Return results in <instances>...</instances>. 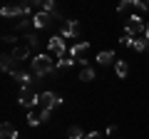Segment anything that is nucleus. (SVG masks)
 Masks as SVG:
<instances>
[{
	"instance_id": "5701e85b",
	"label": "nucleus",
	"mask_w": 149,
	"mask_h": 139,
	"mask_svg": "<svg viewBox=\"0 0 149 139\" xmlns=\"http://www.w3.org/2000/svg\"><path fill=\"white\" fill-rule=\"evenodd\" d=\"M134 40H137V38H129V35H122V45H124V47H132V45H134Z\"/></svg>"
},
{
	"instance_id": "dca6fc26",
	"label": "nucleus",
	"mask_w": 149,
	"mask_h": 139,
	"mask_svg": "<svg viewBox=\"0 0 149 139\" xmlns=\"http://www.w3.org/2000/svg\"><path fill=\"white\" fill-rule=\"evenodd\" d=\"M80 80L82 82H92V80H95V70H92V67H82L80 70Z\"/></svg>"
},
{
	"instance_id": "a878e982",
	"label": "nucleus",
	"mask_w": 149,
	"mask_h": 139,
	"mask_svg": "<svg viewBox=\"0 0 149 139\" xmlns=\"http://www.w3.org/2000/svg\"><path fill=\"white\" fill-rule=\"evenodd\" d=\"M85 139H100V132H90V134H85Z\"/></svg>"
},
{
	"instance_id": "2eb2a0df",
	"label": "nucleus",
	"mask_w": 149,
	"mask_h": 139,
	"mask_svg": "<svg viewBox=\"0 0 149 139\" xmlns=\"http://www.w3.org/2000/svg\"><path fill=\"white\" fill-rule=\"evenodd\" d=\"M114 70H117L119 77H127L129 75V65L124 62V60H117V62H114Z\"/></svg>"
},
{
	"instance_id": "1a4fd4ad",
	"label": "nucleus",
	"mask_w": 149,
	"mask_h": 139,
	"mask_svg": "<svg viewBox=\"0 0 149 139\" xmlns=\"http://www.w3.org/2000/svg\"><path fill=\"white\" fill-rule=\"evenodd\" d=\"M0 67H3V72H8V75H15L17 72V62L13 60V55H3V57H0Z\"/></svg>"
},
{
	"instance_id": "393cba45",
	"label": "nucleus",
	"mask_w": 149,
	"mask_h": 139,
	"mask_svg": "<svg viewBox=\"0 0 149 139\" xmlns=\"http://www.w3.org/2000/svg\"><path fill=\"white\" fill-rule=\"evenodd\" d=\"M107 134H109V137H114V134H117V127H114V124H109V127H107Z\"/></svg>"
},
{
	"instance_id": "aec40b11",
	"label": "nucleus",
	"mask_w": 149,
	"mask_h": 139,
	"mask_svg": "<svg viewBox=\"0 0 149 139\" xmlns=\"http://www.w3.org/2000/svg\"><path fill=\"white\" fill-rule=\"evenodd\" d=\"M74 62H77L74 57H62V60H57V70H67V67H72Z\"/></svg>"
},
{
	"instance_id": "9d476101",
	"label": "nucleus",
	"mask_w": 149,
	"mask_h": 139,
	"mask_svg": "<svg viewBox=\"0 0 149 139\" xmlns=\"http://www.w3.org/2000/svg\"><path fill=\"white\" fill-rule=\"evenodd\" d=\"M13 60H15V62H22V60H27L30 57V47H27V45H15V50H13Z\"/></svg>"
},
{
	"instance_id": "9b49d317",
	"label": "nucleus",
	"mask_w": 149,
	"mask_h": 139,
	"mask_svg": "<svg viewBox=\"0 0 149 139\" xmlns=\"http://www.w3.org/2000/svg\"><path fill=\"white\" fill-rule=\"evenodd\" d=\"M13 80H15L20 87H32V75H30V72H22V70H17L15 75H13Z\"/></svg>"
},
{
	"instance_id": "ddd939ff",
	"label": "nucleus",
	"mask_w": 149,
	"mask_h": 139,
	"mask_svg": "<svg viewBox=\"0 0 149 139\" xmlns=\"http://www.w3.org/2000/svg\"><path fill=\"white\" fill-rule=\"evenodd\" d=\"M112 62H117V57H114L112 50H102V52L97 55V65H112Z\"/></svg>"
},
{
	"instance_id": "4468645a",
	"label": "nucleus",
	"mask_w": 149,
	"mask_h": 139,
	"mask_svg": "<svg viewBox=\"0 0 149 139\" xmlns=\"http://www.w3.org/2000/svg\"><path fill=\"white\" fill-rule=\"evenodd\" d=\"M0 134H3V139H17V129L13 127L10 122H3V127H0Z\"/></svg>"
},
{
	"instance_id": "0eeeda50",
	"label": "nucleus",
	"mask_w": 149,
	"mask_h": 139,
	"mask_svg": "<svg viewBox=\"0 0 149 139\" xmlns=\"http://www.w3.org/2000/svg\"><path fill=\"white\" fill-rule=\"evenodd\" d=\"M77 35H80V25H77V20H65L62 22V30H60V38L70 40V38H77Z\"/></svg>"
},
{
	"instance_id": "cd10ccee",
	"label": "nucleus",
	"mask_w": 149,
	"mask_h": 139,
	"mask_svg": "<svg viewBox=\"0 0 149 139\" xmlns=\"http://www.w3.org/2000/svg\"><path fill=\"white\" fill-rule=\"evenodd\" d=\"M144 38L149 40V22H147V30H144Z\"/></svg>"
},
{
	"instance_id": "6ab92c4d",
	"label": "nucleus",
	"mask_w": 149,
	"mask_h": 139,
	"mask_svg": "<svg viewBox=\"0 0 149 139\" xmlns=\"http://www.w3.org/2000/svg\"><path fill=\"white\" fill-rule=\"evenodd\" d=\"M27 47H30V50H35L37 47V45H40V38H37V32H27Z\"/></svg>"
},
{
	"instance_id": "a211bd4d",
	"label": "nucleus",
	"mask_w": 149,
	"mask_h": 139,
	"mask_svg": "<svg viewBox=\"0 0 149 139\" xmlns=\"http://www.w3.org/2000/svg\"><path fill=\"white\" fill-rule=\"evenodd\" d=\"M27 124H30V127H37V124H42V119H40V114H37L35 109H30V112H27Z\"/></svg>"
},
{
	"instance_id": "f03ea898",
	"label": "nucleus",
	"mask_w": 149,
	"mask_h": 139,
	"mask_svg": "<svg viewBox=\"0 0 149 139\" xmlns=\"http://www.w3.org/2000/svg\"><path fill=\"white\" fill-rule=\"evenodd\" d=\"M55 20H60V13H57V15H52V13L40 10V13L32 15V25H35V30H45V27H50Z\"/></svg>"
},
{
	"instance_id": "f3484780",
	"label": "nucleus",
	"mask_w": 149,
	"mask_h": 139,
	"mask_svg": "<svg viewBox=\"0 0 149 139\" xmlns=\"http://www.w3.org/2000/svg\"><path fill=\"white\" fill-rule=\"evenodd\" d=\"M67 137H70V139H85V132H82L77 124H72V127L67 129Z\"/></svg>"
},
{
	"instance_id": "bb28decb",
	"label": "nucleus",
	"mask_w": 149,
	"mask_h": 139,
	"mask_svg": "<svg viewBox=\"0 0 149 139\" xmlns=\"http://www.w3.org/2000/svg\"><path fill=\"white\" fill-rule=\"evenodd\" d=\"M139 10H144V13H147V10H149V3H144V0H139Z\"/></svg>"
},
{
	"instance_id": "b1692460",
	"label": "nucleus",
	"mask_w": 149,
	"mask_h": 139,
	"mask_svg": "<svg viewBox=\"0 0 149 139\" xmlns=\"http://www.w3.org/2000/svg\"><path fill=\"white\" fill-rule=\"evenodd\" d=\"M50 117H52V109H42V112H40V119H42V122H50Z\"/></svg>"
},
{
	"instance_id": "20e7f679",
	"label": "nucleus",
	"mask_w": 149,
	"mask_h": 139,
	"mask_svg": "<svg viewBox=\"0 0 149 139\" xmlns=\"http://www.w3.org/2000/svg\"><path fill=\"white\" fill-rule=\"evenodd\" d=\"M37 99H40V95L35 92V87H22V90H20V95H17V102H20L22 107H27V109H30V107H35V104H37Z\"/></svg>"
},
{
	"instance_id": "412c9836",
	"label": "nucleus",
	"mask_w": 149,
	"mask_h": 139,
	"mask_svg": "<svg viewBox=\"0 0 149 139\" xmlns=\"http://www.w3.org/2000/svg\"><path fill=\"white\" fill-rule=\"evenodd\" d=\"M40 8H42L45 13H52V15H57V8H55L52 0H42V3H40Z\"/></svg>"
},
{
	"instance_id": "39448f33",
	"label": "nucleus",
	"mask_w": 149,
	"mask_h": 139,
	"mask_svg": "<svg viewBox=\"0 0 149 139\" xmlns=\"http://www.w3.org/2000/svg\"><path fill=\"white\" fill-rule=\"evenodd\" d=\"M37 104H40L42 109H57L60 104H62V97L55 95V92H42L40 99H37Z\"/></svg>"
},
{
	"instance_id": "423d86ee",
	"label": "nucleus",
	"mask_w": 149,
	"mask_h": 139,
	"mask_svg": "<svg viewBox=\"0 0 149 139\" xmlns=\"http://www.w3.org/2000/svg\"><path fill=\"white\" fill-rule=\"evenodd\" d=\"M47 50H50L52 55H57L60 60H62V57H65V52H67V47H65V40L60 38V35H52V38L47 40Z\"/></svg>"
},
{
	"instance_id": "f257e3e1",
	"label": "nucleus",
	"mask_w": 149,
	"mask_h": 139,
	"mask_svg": "<svg viewBox=\"0 0 149 139\" xmlns=\"http://www.w3.org/2000/svg\"><path fill=\"white\" fill-rule=\"evenodd\" d=\"M55 70H57V62L50 55H35V60H32V72H35V77H45L50 72H55Z\"/></svg>"
},
{
	"instance_id": "4be33fe9",
	"label": "nucleus",
	"mask_w": 149,
	"mask_h": 139,
	"mask_svg": "<svg viewBox=\"0 0 149 139\" xmlns=\"http://www.w3.org/2000/svg\"><path fill=\"white\" fill-rule=\"evenodd\" d=\"M15 27L17 30H27V27H35V25H32V17H20Z\"/></svg>"
},
{
	"instance_id": "6e6552de",
	"label": "nucleus",
	"mask_w": 149,
	"mask_h": 139,
	"mask_svg": "<svg viewBox=\"0 0 149 139\" xmlns=\"http://www.w3.org/2000/svg\"><path fill=\"white\" fill-rule=\"evenodd\" d=\"M87 50H90V42H74L72 47H70V57H74L77 62H80V60H87L85 57Z\"/></svg>"
},
{
	"instance_id": "f8f14e48",
	"label": "nucleus",
	"mask_w": 149,
	"mask_h": 139,
	"mask_svg": "<svg viewBox=\"0 0 149 139\" xmlns=\"http://www.w3.org/2000/svg\"><path fill=\"white\" fill-rule=\"evenodd\" d=\"M134 10H139V0H124V3L117 5L119 15H124V13H134Z\"/></svg>"
},
{
	"instance_id": "7ed1b4c3",
	"label": "nucleus",
	"mask_w": 149,
	"mask_h": 139,
	"mask_svg": "<svg viewBox=\"0 0 149 139\" xmlns=\"http://www.w3.org/2000/svg\"><path fill=\"white\" fill-rule=\"evenodd\" d=\"M144 30H147V25L142 22V17H139V15L127 17V27H124V35H129V38H139V35H144Z\"/></svg>"
}]
</instances>
